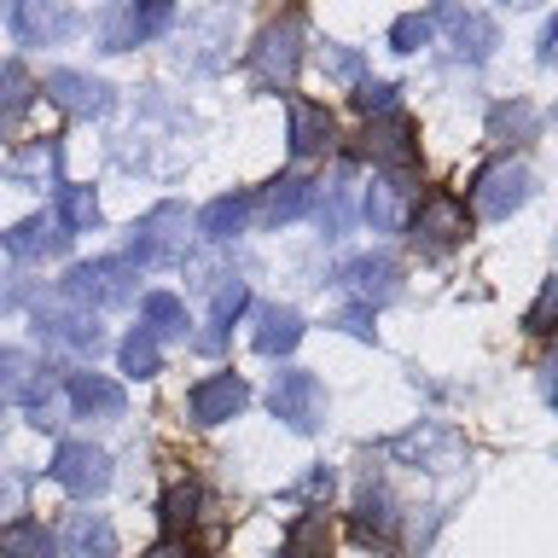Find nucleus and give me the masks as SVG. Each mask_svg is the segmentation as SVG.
Wrapping results in <instances>:
<instances>
[{
  "mask_svg": "<svg viewBox=\"0 0 558 558\" xmlns=\"http://www.w3.org/2000/svg\"><path fill=\"white\" fill-rule=\"evenodd\" d=\"M0 558H59V541H52L47 523L12 518L7 530H0Z\"/></svg>",
  "mask_w": 558,
  "mask_h": 558,
  "instance_id": "393cba45",
  "label": "nucleus"
},
{
  "mask_svg": "<svg viewBox=\"0 0 558 558\" xmlns=\"http://www.w3.org/2000/svg\"><path fill=\"white\" fill-rule=\"evenodd\" d=\"M361 157L384 163V174H413V157H418V134L408 117H378L361 140Z\"/></svg>",
  "mask_w": 558,
  "mask_h": 558,
  "instance_id": "9d476101",
  "label": "nucleus"
},
{
  "mask_svg": "<svg viewBox=\"0 0 558 558\" xmlns=\"http://www.w3.org/2000/svg\"><path fill=\"white\" fill-rule=\"evenodd\" d=\"M70 401H76L82 413H99V418H122V408H129L122 384L105 378V373H76L70 378Z\"/></svg>",
  "mask_w": 558,
  "mask_h": 558,
  "instance_id": "b1692460",
  "label": "nucleus"
},
{
  "mask_svg": "<svg viewBox=\"0 0 558 558\" xmlns=\"http://www.w3.org/2000/svg\"><path fill=\"white\" fill-rule=\"evenodd\" d=\"M326 76L361 82V52H355V47H326Z\"/></svg>",
  "mask_w": 558,
  "mask_h": 558,
  "instance_id": "ea45409f",
  "label": "nucleus"
},
{
  "mask_svg": "<svg viewBox=\"0 0 558 558\" xmlns=\"http://www.w3.org/2000/svg\"><path fill=\"white\" fill-rule=\"evenodd\" d=\"M384 453H396V460H408V465H425V471H448V465H460L465 442H460V430H453V425L425 418V425H413L408 436H390Z\"/></svg>",
  "mask_w": 558,
  "mask_h": 558,
  "instance_id": "0eeeda50",
  "label": "nucleus"
},
{
  "mask_svg": "<svg viewBox=\"0 0 558 558\" xmlns=\"http://www.w3.org/2000/svg\"><path fill=\"white\" fill-rule=\"evenodd\" d=\"M64 296H70V303H82V314L87 308H122V303H134V262H117V256L76 262V268L64 274Z\"/></svg>",
  "mask_w": 558,
  "mask_h": 558,
  "instance_id": "f257e3e1",
  "label": "nucleus"
},
{
  "mask_svg": "<svg viewBox=\"0 0 558 558\" xmlns=\"http://www.w3.org/2000/svg\"><path fill=\"white\" fill-rule=\"evenodd\" d=\"M29 94H35V82H29L17 64H7V70H0V129H7V122H12L17 111H24V105H29Z\"/></svg>",
  "mask_w": 558,
  "mask_h": 558,
  "instance_id": "f704fd0d",
  "label": "nucleus"
},
{
  "mask_svg": "<svg viewBox=\"0 0 558 558\" xmlns=\"http://www.w3.org/2000/svg\"><path fill=\"white\" fill-rule=\"evenodd\" d=\"M169 24H174V7H134V12H129L134 47L146 41V35H157V29H169Z\"/></svg>",
  "mask_w": 558,
  "mask_h": 558,
  "instance_id": "58836bf2",
  "label": "nucleus"
},
{
  "mask_svg": "<svg viewBox=\"0 0 558 558\" xmlns=\"http://www.w3.org/2000/svg\"><path fill=\"white\" fill-rule=\"evenodd\" d=\"M47 99L59 105V111H70V117L111 111V87H105L99 76H82V70H52V76H47Z\"/></svg>",
  "mask_w": 558,
  "mask_h": 558,
  "instance_id": "4468645a",
  "label": "nucleus"
},
{
  "mask_svg": "<svg viewBox=\"0 0 558 558\" xmlns=\"http://www.w3.org/2000/svg\"><path fill=\"white\" fill-rule=\"evenodd\" d=\"M326 547H331V523L320 518V512H303L286 530V547H279V558H326Z\"/></svg>",
  "mask_w": 558,
  "mask_h": 558,
  "instance_id": "7c9ffc66",
  "label": "nucleus"
},
{
  "mask_svg": "<svg viewBox=\"0 0 558 558\" xmlns=\"http://www.w3.org/2000/svg\"><path fill=\"white\" fill-rule=\"evenodd\" d=\"M303 495H308V500H326V495H331V471H326V465H314L308 477H303Z\"/></svg>",
  "mask_w": 558,
  "mask_h": 558,
  "instance_id": "79ce46f5",
  "label": "nucleus"
},
{
  "mask_svg": "<svg viewBox=\"0 0 558 558\" xmlns=\"http://www.w3.org/2000/svg\"><path fill=\"white\" fill-rule=\"evenodd\" d=\"M530 169L518 163V157H500V163H488L477 174V186H471V209H477L483 221H506L518 216L523 204H530Z\"/></svg>",
  "mask_w": 558,
  "mask_h": 558,
  "instance_id": "20e7f679",
  "label": "nucleus"
},
{
  "mask_svg": "<svg viewBox=\"0 0 558 558\" xmlns=\"http://www.w3.org/2000/svg\"><path fill=\"white\" fill-rule=\"evenodd\" d=\"M296 64H303V17L286 12L279 24H268L251 47V76L262 87H291Z\"/></svg>",
  "mask_w": 558,
  "mask_h": 558,
  "instance_id": "f03ea898",
  "label": "nucleus"
},
{
  "mask_svg": "<svg viewBox=\"0 0 558 558\" xmlns=\"http://www.w3.org/2000/svg\"><path fill=\"white\" fill-rule=\"evenodd\" d=\"M465 204L453 198V192H430L425 204L413 209V221H408V233H413V244L425 256H448L453 244H465Z\"/></svg>",
  "mask_w": 558,
  "mask_h": 558,
  "instance_id": "39448f33",
  "label": "nucleus"
},
{
  "mask_svg": "<svg viewBox=\"0 0 558 558\" xmlns=\"http://www.w3.org/2000/svg\"><path fill=\"white\" fill-rule=\"evenodd\" d=\"M59 553L64 558H111L117 553V530L105 512H70L64 535H59Z\"/></svg>",
  "mask_w": 558,
  "mask_h": 558,
  "instance_id": "f3484780",
  "label": "nucleus"
},
{
  "mask_svg": "<svg viewBox=\"0 0 558 558\" xmlns=\"http://www.w3.org/2000/svg\"><path fill=\"white\" fill-rule=\"evenodd\" d=\"M0 244L17 256V262H41V256H59L70 233L59 227V216H29V221H17L12 233H0Z\"/></svg>",
  "mask_w": 558,
  "mask_h": 558,
  "instance_id": "6ab92c4d",
  "label": "nucleus"
},
{
  "mask_svg": "<svg viewBox=\"0 0 558 558\" xmlns=\"http://www.w3.org/2000/svg\"><path fill=\"white\" fill-rule=\"evenodd\" d=\"M244 221H251V204H244V198H216V204H204L198 233H204L209 244H227V239L244 233Z\"/></svg>",
  "mask_w": 558,
  "mask_h": 558,
  "instance_id": "c756f323",
  "label": "nucleus"
},
{
  "mask_svg": "<svg viewBox=\"0 0 558 558\" xmlns=\"http://www.w3.org/2000/svg\"><path fill=\"white\" fill-rule=\"evenodd\" d=\"M244 303H251V291H244V279H233V286L216 291V303H209V331L198 338L204 355H216V349L227 343V331H233V320L244 314Z\"/></svg>",
  "mask_w": 558,
  "mask_h": 558,
  "instance_id": "a878e982",
  "label": "nucleus"
},
{
  "mask_svg": "<svg viewBox=\"0 0 558 558\" xmlns=\"http://www.w3.org/2000/svg\"><path fill=\"white\" fill-rule=\"evenodd\" d=\"M35 331H41L47 343L70 349V355H99L105 349V326L94 314H76V308H41L35 314Z\"/></svg>",
  "mask_w": 558,
  "mask_h": 558,
  "instance_id": "9b49d317",
  "label": "nucleus"
},
{
  "mask_svg": "<svg viewBox=\"0 0 558 558\" xmlns=\"http://www.w3.org/2000/svg\"><path fill=\"white\" fill-rule=\"evenodd\" d=\"M157 361H163V349H157L151 331H129V338H122V373L129 378H151Z\"/></svg>",
  "mask_w": 558,
  "mask_h": 558,
  "instance_id": "72a5a7b5",
  "label": "nucleus"
},
{
  "mask_svg": "<svg viewBox=\"0 0 558 558\" xmlns=\"http://www.w3.org/2000/svg\"><path fill=\"white\" fill-rule=\"evenodd\" d=\"M396 99H401L396 82H361V87H355V111L373 117V122H378V117H396Z\"/></svg>",
  "mask_w": 558,
  "mask_h": 558,
  "instance_id": "c9c22d12",
  "label": "nucleus"
},
{
  "mask_svg": "<svg viewBox=\"0 0 558 558\" xmlns=\"http://www.w3.org/2000/svg\"><path fill=\"white\" fill-rule=\"evenodd\" d=\"M408 198H413V174H378L361 198V216L373 221V233H396L408 221Z\"/></svg>",
  "mask_w": 558,
  "mask_h": 558,
  "instance_id": "2eb2a0df",
  "label": "nucleus"
},
{
  "mask_svg": "<svg viewBox=\"0 0 558 558\" xmlns=\"http://www.w3.org/2000/svg\"><path fill=\"white\" fill-rule=\"evenodd\" d=\"M314 204H320V227H326V239H343V233H349V216H355L349 181H338V186H320V192H314Z\"/></svg>",
  "mask_w": 558,
  "mask_h": 558,
  "instance_id": "473e14b6",
  "label": "nucleus"
},
{
  "mask_svg": "<svg viewBox=\"0 0 558 558\" xmlns=\"http://www.w3.org/2000/svg\"><path fill=\"white\" fill-rule=\"evenodd\" d=\"M535 129H541V117L530 99H506L488 111V140H500V146H523V140H535Z\"/></svg>",
  "mask_w": 558,
  "mask_h": 558,
  "instance_id": "bb28decb",
  "label": "nucleus"
},
{
  "mask_svg": "<svg viewBox=\"0 0 558 558\" xmlns=\"http://www.w3.org/2000/svg\"><path fill=\"white\" fill-rule=\"evenodd\" d=\"M268 408H274V418H286L291 430H320L326 425V384L314 378V373H303V366H291V373H279L274 378V396H268Z\"/></svg>",
  "mask_w": 558,
  "mask_h": 558,
  "instance_id": "423d86ee",
  "label": "nucleus"
},
{
  "mask_svg": "<svg viewBox=\"0 0 558 558\" xmlns=\"http://www.w3.org/2000/svg\"><path fill=\"white\" fill-rule=\"evenodd\" d=\"M140 314H146V326L140 331H151V338H186V303L174 291H151L146 303H140Z\"/></svg>",
  "mask_w": 558,
  "mask_h": 558,
  "instance_id": "c85d7f7f",
  "label": "nucleus"
},
{
  "mask_svg": "<svg viewBox=\"0 0 558 558\" xmlns=\"http://www.w3.org/2000/svg\"><path fill=\"white\" fill-rule=\"evenodd\" d=\"M338 279H343V291L355 296L361 308H378V303H390V296L401 291V268L390 256H355Z\"/></svg>",
  "mask_w": 558,
  "mask_h": 558,
  "instance_id": "f8f14e48",
  "label": "nucleus"
},
{
  "mask_svg": "<svg viewBox=\"0 0 558 558\" xmlns=\"http://www.w3.org/2000/svg\"><path fill=\"white\" fill-rule=\"evenodd\" d=\"M198 506H204V488L198 483H169L163 500H157V518H163V535H186L198 523Z\"/></svg>",
  "mask_w": 558,
  "mask_h": 558,
  "instance_id": "cd10ccee",
  "label": "nucleus"
},
{
  "mask_svg": "<svg viewBox=\"0 0 558 558\" xmlns=\"http://www.w3.org/2000/svg\"><path fill=\"white\" fill-rule=\"evenodd\" d=\"M186 227H192L186 204H157L151 216H140V227H134V262L140 268H169V262H181L186 239H192Z\"/></svg>",
  "mask_w": 558,
  "mask_h": 558,
  "instance_id": "7ed1b4c3",
  "label": "nucleus"
},
{
  "mask_svg": "<svg viewBox=\"0 0 558 558\" xmlns=\"http://www.w3.org/2000/svg\"><path fill=\"white\" fill-rule=\"evenodd\" d=\"M541 59H547V64H558V17L547 24V35H541Z\"/></svg>",
  "mask_w": 558,
  "mask_h": 558,
  "instance_id": "c03bdc74",
  "label": "nucleus"
},
{
  "mask_svg": "<svg viewBox=\"0 0 558 558\" xmlns=\"http://www.w3.org/2000/svg\"><path fill=\"white\" fill-rule=\"evenodd\" d=\"M296 343H303V314L279 308V303L256 308V349L262 355H291Z\"/></svg>",
  "mask_w": 558,
  "mask_h": 558,
  "instance_id": "5701e85b",
  "label": "nucleus"
},
{
  "mask_svg": "<svg viewBox=\"0 0 558 558\" xmlns=\"http://www.w3.org/2000/svg\"><path fill=\"white\" fill-rule=\"evenodd\" d=\"M425 41H430V17L408 12V17H396V24H390V47L396 52H418Z\"/></svg>",
  "mask_w": 558,
  "mask_h": 558,
  "instance_id": "4c0bfd02",
  "label": "nucleus"
},
{
  "mask_svg": "<svg viewBox=\"0 0 558 558\" xmlns=\"http://www.w3.org/2000/svg\"><path fill=\"white\" fill-rule=\"evenodd\" d=\"M436 24H442V29L453 35V52H460V59H471V64H477V59H488V52L500 47V29L488 24L483 12H465V7H442V12H436Z\"/></svg>",
  "mask_w": 558,
  "mask_h": 558,
  "instance_id": "dca6fc26",
  "label": "nucleus"
},
{
  "mask_svg": "<svg viewBox=\"0 0 558 558\" xmlns=\"http://www.w3.org/2000/svg\"><path fill=\"white\" fill-rule=\"evenodd\" d=\"M52 477H59L70 495H105L111 488V453L94 442H64L52 453Z\"/></svg>",
  "mask_w": 558,
  "mask_h": 558,
  "instance_id": "1a4fd4ad",
  "label": "nucleus"
},
{
  "mask_svg": "<svg viewBox=\"0 0 558 558\" xmlns=\"http://www.w3.org/2000/svg\"><path fill=\"white\" fill-rule=\"evenodd\" d=\"M314 192H320V186H314L308 174H279V181H274L268 192H262L256 216L268 221V227H279V221H296V216H303V209L314 204Z\"/></svg>",
  "mask_w": 558,
  "mask_h": 558,
  "instance_id": "412c9836",
  "label": "nucleus"
},
{
  "mask_svg": "<svg viewBox=\"0 0 558 558\" xmlns=\"http://www.w3.org/2000/svg\"><path fill=\"white\" fill-rule=\"evenodd\" d=\"M343 331H349V338H373V308H343V320H338Z\"/></svg>",
  "mask_w": 558,
  "mask_h": 558,
  "instance_id": "a19ab883",
  "label": "nucleus"
},
{
  "mask_svg": "<svg viewBox=\"0 0 558 558\" xmlns=\"http://www.w3.org/2000/svg\"><path fill=\"white\" fill-rule=\"evenodd\" d=\"M146 558H192V547H186V535H163Z\"/></svg>",
  "mask_w": 558,
  "mask_h": 558,
  "instance_id": "37998d69",
  "label": "nucleus"
},
{
  "mask_svg": "<svg viewBox=\"0 0 558 558\" xmlns=\"http://www.w3.org/2000/svg\"><path fill=\"white\" fill-rule=\"evenodd\" d=\"M558 326V279H547V286H541V296L530 303V314H523V331H553Z\"/></svg>",
  "mask_w": 558,
  "mask_h": 558,
  "instance_id": "e433bc0d",
  "label": "nucleus"
},
{
  "mask_svg": "<svg viewBox=\"0 0 558 558\" xmlns=\"http://www.w3.org/2000/svg\"><path fill=\"white\" fill-rule=\"evenodd\" d=\"M59 227L64 233H94L99 227V198H94V186H59Z\"/></svg>",
  "mask_w": 558,
  "mask_h": 558,
  "instance_id": "2f4dec72",
  "label": "nucleus"
},
{
  "mask_svg": "<svg viewBox=\"0 0 558 558\" xmlns=\"http://www.w3.org/2000/svg\"><path fill=\"white\" fill-rule=\"evenodd\" d=\"M12 29L24 47H52L76 29V12H64L59 0H17L12 7Z\"/></svg>",
  "mask_w": 558,
  "mask_h": 558,
  "instance_id": "ddd939ff",
  "label": "nucleus"
},
{
  "mask_svg": "<svg viewBox=\"0 0 558 558\" xmlns=\"http://www.w3.org/2000/svg\"><path fill=\"white\" fill-rule=\"evenodd\" d=\"M355 535L373 541V547H396L401 512H396V500L384 495V488H361V500H355Z\"/></svg>",
  "mask_w": 558,
  "mask_h": 558,
  "instance_id": "aec40b11",
  "label": "nucleus"
},
{
  "mask_svg": "<svg viewBox=\"0 0 558 558\" xmlns=\"http://www.w3.org/2000/svg\"><path fill=\"white\" fill-rule=\"evenodd\" d=\"M35 396H41V361L24 349H0V408H17Z\"/></svg>",
  "mask_w": 558,
  "mask_h": 558,
  "instance_id": "4be33fe9",
  "label": "nucleus"
},
{
  "mask_svg": "<svg viewBox=\"0 0 558 558\" xmlns=\"http://www.w3.org/2000/svg\"><path fill=\"white\" fill-rule=\"evenodd\" d=\"M286 117H291V151H296V157H320V151H331V134H338V122H331L326 105L291 99Z\"/></svg>",
  "mask_w": 558,
  "mask_h": 558,
  "instance_id": "a211bd4d",
  "label": "nucleus"
},
{
  "mask_svg": "<svg viewBox=\"0 0 558 558\" xmlns=\"http://www.w3.org/2000/svg\"><path fill=\"white\" fill-rule=\"evenodd\" d=\"M244 401H251V384L239 373H209V378L192 384L186 413H192V425H227V418L244 413Z\"/></svg>",
  "mask_w": 558,
  "mask_h": 558,
  "instance_id": "6e6552de",
  "label": "nucleus"
},
{
  "mask_svg": "<svg viewBox=\"0 0 558 558\" xmlns=\"http://www.w3.org/2000/svg\"><path fill=\"white\" fill-rule=\"evenodd\" d=\"M547 396H553V408H558V355H553V366H547Z\"/></svg>",
  "mask_w": 558,
  "mask_h": 558,
  "instance_id": "a18cd8bd",
  "label": "nucleus"
}]
</instances>
